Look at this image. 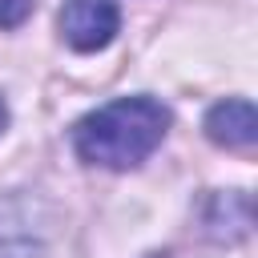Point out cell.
I'll use <instances>...</instances> for the list:
<instances>
[{
  "label": "cell",
  "mask_w": 258,
  "mask_h": 258,
  "mask_svg": "<svg viewBox=\"0 0 258 258\" xmlns=\"http://www.w3.org/2000/svg\"><path fill=\"white\" fill-rule=\"evenodd\" d=\"M169 133V109L153 97H117L93 113H85L73 129V145L81 161L105 169L141 165L161 137Z\"/></svg>",
  "instance_id": "obj_1"
},
{
  "label": "cell",
  "mask_w": 258,
  "mask_h": 258,
  "mask_svg": "<svg viewBox=\"0 0 258 258\" xmlns=\"http://www.w3.org/2000/svg\"><path fill=\"white\" fill-rule=\"evenodd\" d=\"M56 24H60V36H64L69 48L97 52V48H105L117 36L121 12H117L113 0H64Z\"/></svg>",
  "instance_id": "obj_2"
},
{
  "label": "cell",
  "mask_w": 258,
  "mask_h": 258,
  "mask_svg": "<svg viewBox=\"0 0 258 258\" xmlns=\"http://www.w3.org/2000/svg\"><path fill=\"white\" fill-rule=\"evenodd\" d=\"M206 137L214 145H226V149H250L258 141V113H254V105L242 101V97L218 101L206 113Z\"/></svg>",
  "instance_id": "obj_3"
},
{
  "label": "cell",
  "mask_w": 258,
  "mask_h": 258,
  "mask_svg": "<svg viewBox=\"0 0 258 258\" xmlns=\"http://www.w3.org/2000/svg\"><path fill=\"white\" fill-rule=\"evenodd\" d=\"M40 238L20 202H0V258H36Z\"/></svg>",
  "instance_id": "obj_4"
},
{
  "label": "cell",
  "mask_w": 258,
  "mask_h": 258,
  "mask_svg": "<svg viewBox=\"0 0 258 258\" xmlns=\"http://www.w3.org/2000/svg\"><path fill=\"white\" fill-rule=\"evenodd\" d=\"M32 12V0H0V28H20Z\"/></svg>",
  "instance_id": "obj_5"
},
{
  "label": "cell",
  "mask_w": 258,
  "mask_h": 258,
  "mask_svg": "<svg viewBox=\"0 0 258 258\" xmlns=\"http://www.w3.org/2000/svg\"><path fill=\"white\" fill-rule=\"evenodd\" d=\"M8 129V105H4V97H0V133Z\"/></svg>",
  "instance_id": "obj_6"
}]
</instances>
